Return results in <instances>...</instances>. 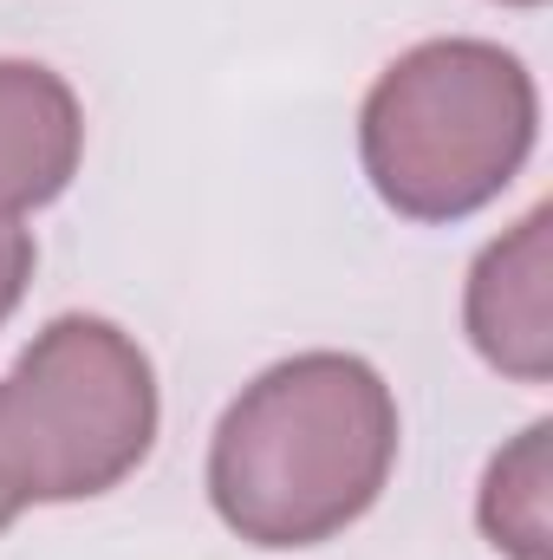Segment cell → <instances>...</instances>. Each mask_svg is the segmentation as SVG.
Returning <instances> with one entry per match:
<instances>
[{
    "instance_id": "cell-9",
    "label": "cell",
    "mask_w": 553,
    "mask_h": 560,
    "mask_svg": "<svg viewBox=\"0 0 553 560\" xmlns=\"http://www.w3.org/2000/svg\"><path fill=\"white\" fill-rule=\"evenodd\" d=\"M515 7H541V0H515Z\"/></svg>"
},
{
    "instance_id": "cell-1",
    "label": "cell",
    "mask_w": 553,
    "mask_h": 560,
    "mask_svg": "<svg viewBox=\"0 0 553 560\" xmlns=\"http://www.w3.org/2000/svg\"><path fill=\"white\" fill-rule=\"evenodd\" d=\"M398 463V398L352 352L261 372L215 430V515L255 548H313L352 528Z\"/></svg>"
},
{
    "instance_id": "cell-8",
    "label": "cell",
    "mask_w": 553,
    "mask_h": 560,
    "mask_svg": "<svg viewBox=\"0 0 553 560\" xmlns=\"http://www.w3.org/2000/svg\"><path fill=\"white\" fill-rule=\"evenodd\" d=\"M13 515H20V502H13V495H7V489H0V535H7V528H13Z\"/></svg>"
},
{
    "instance_id": "cell-7",
    "label": "cell",
    "mask_w": 553,
    "mask_h": 560,
    "mask_svg": "<svg viewBox=\"0 0 553 560\" xmlns=\"http://www.w3.org/2000/svg\"><path fill=\"white\" fill-rule=\"evenodd\" d=\"M26 280H33V235L20 222H0V319L20 306Z\"/></svg>"
},
{
    "instance_id": "cell-6",
    "label": "cell",
    "mask_w": 553,
    "mask_h": 560,
    "mask_svg": "<svg viewBox=\"0 0 553 560\" xmlns=\"http://www.w3.org/2000/svg\"><path fill=\"white\" fill-rule=\"evenodd\" d=\"M548 423H528L489 469L482 482V535L515 560H548L553 515H548Z\"/></svg>"
},
{
    "instance_id": "cell-3",
    "label": "cell",
    "mask_w": 553,
    "mask_h": 560,
    "mask_svg": "<svg viewBox=\"0 0 553 560\" xmlns=\"http://www.w3.org/2000/svg\"><path fill=\"white\" fill-rule=\"evenodd\" d=\"M150 443L156 378L143 346L111 319H52L0 378V489L20 509L118 489Z\"/></svg>"
},
{
    "instance_id": "cell-4",
    "label": "cell",
    "mask_w": 553,
    "mask_h": 560,
    "mask_svg": "<svg viewBox=\"0 0 553 560\" xmlns=\"http://www.w3.org/2000/svg\"><path fill=\"white\" fill-rule=\"evenodd\" d=\"M553 209H528L469 275V339L475 352L521 378L548 385L553 372Z\"/></svg>"
},
{
    "instance_id": "cell-5",
    "label": "cell",
    "mask_w": 553,
    "mask_h": 560,
    "mask_svg": "<svg viewBox=\"0 0 553 560\" xmlns=\"http://www.w3.org/2000/svg\"><path fill=\"white\" fill-rule=\"evenodd\" d=\"M85 150L79 98L33 59H0V222L52 202Z\"/></svg>"
},
{
    "instance_id": "cell-2",
    "label": "cell",
    "mask_w": 553,
    "mask_h": 560,
    "mask_svg": "<svg viewBox=\"0 0 553 560\" xmlns=\"http://www.w3.org/2000/svg\"><path fill=\"white\" fill-rule=\"evenodd\" d=\"M541 98L515 52L489 39H430L365 98L358 150L372 189L411 222H456L495 202L534 150Z\"/></svg>"
}]
</instances>
